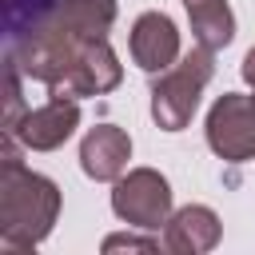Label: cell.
I'll list each match as a JSON object with an SVG mask.
<instances>
[{"label":"cell","mask_w":255,"mask_h":255,"mask_svg":"<svg viewBox=\"0 0 255 255\" xmlns=\"http://www.w3.org/2000/svg\"><path fill=\"white\" fill-rule=\"evenodd\" d=\"M223 239V223L207 203H187L163 223V247L171 255H207Z\"/></svg>","instance_id":"10"},{"label":"cell","mask_w":255,"mask_h":255,"mask_svg":"<svg viewBox=\"0 0 255 255\" xmlns=\"http://www.w3.org/2000/svg\"><path fill=\"white\" fill-rule=\"evenodd\" d=\"M20 139H0V251L40 247L60 219V187L20 159Z\"/></svg>","instance_id":"2"},{"label":"cell","mask_w":255,"mask_h":255,"mask_svg":"<svg viewBox=\"0 0 255 255\" xmlns=\"http://www.w3.org/2000/svg\"><path fill=\"white\" fill-rule=\"evenodd\" d=\"M128 52L143 72H151V76L167 72L179 60V28H175V20L167 12H159V8L139 12L135 24H131V36H128Z\"/></svg>","instance_id":"8"},{"label":"cell","mask_w":255,"mask_h":255,"mask_svg":"<svg viewBox=\"0 0 255 255\" xmlns=\"http://www.w3.org/2000/svg\"><path fill=\"white\" fill-rule=\"evenodd\" d=\"M116 12H120L116 0H64L36 28L8 40V60H16L28 80H40L48 88L60 80L80 44L104 40L112 32Z\"/></svg>","instance_id":"1"},{"label":"cell","mask_w":255,"mask_h":255,"mask_svg":"<svg viewBox=\"0 0 255 255\" xmlns=\"http://www.w3.org/2000/svg\"><path fill=\"white\" fill-rule=\"evenodd\" d=\"M239 72H243V84H247V88H251V96H255V44L247 48V56H243Z\"/></svg>","instance_id":"15"},{"label":"cell","mask_w":255,"mask_h":255,"mask_svg":"<svg viewBox=\"0 0 255 255\" xmlns=\"http://www.w3.org/2000/svg\"><path fill=\"white\" fill-rule=\"evenodd\" d=\"M80 128V100H68V96H52L48 104L40 108H28L24 120L8 131L16 135L28 151H56L72 139V131Z\"/></svg>","instance_id":"7"},{"label":"cell","mask_w":255,"mask_h":255,"mask_svg":"<svg viewBox=\"0 0 255 255\" xmlns=\"http://www.w3.org/2000/svg\"><path fill=\"white\" fill-rule=\"evenodd\" d=\"M56 4L64 0H4V40H16L28 28H36Z\"/></svg>","instance_id":"12"},{"label":"cell","mask_w":255,"mask_h":255,"mask_svg":"<svg viewBox=\"0 0 255 255\" xmlns=\"http://www.w3.org/2000/svg\"><path fill=\"white\" fill-rule=\"evenodd\" d=\"M112 211L128 227L159 231L171 219V183L155 167H131L112 187Z\"/></svg>","instance_id":"4"},{"label":"cell","mask_w":255,"mask_h":255,"mask_svg":"<svg viewBox=\"0 0 255 255\" xmlns=\"http://www.w3.org/2000/svg\"><path fill=\"white\" fill-rule=\"evenodd\" d=\"M20 76H24L20 64L4 56V120H0L4 131H12V128L24 120V112H28V108H24V92H20Z\"/></svg>","instance_id":"13"},{"label":"cell","mask_w":255,"mask_h":255,"mask_svg":"<svg viewBox=\"0 0 255 255\" xmlns=\"http://www.w3.org/2000/svg\"><path fill=\"white\" fill-rule=\"evenodd\" d=\"M183 8H187L195 44L219 52L235 40V12L227 0H183Z\"/></svg>","instance_id":"11"},{"label":"cell","mask_w":255,"mask_h":255,"mask_svg":"<svg viewBox=\"0 0 255 255\" xmlns=\"http://www.w3.org/2000/svg\"><path fill=\"white\" fill-rule=\"evenodd\" d=\"M159 251V239L155 235H131V231H120V235H108L104 239V251Z\"/></svg>","instance_id":"14"},{"label":"cell","mask_w":255,"mask_h":255,"mask_svg":"<svg viewBox=\"0 0 255 255\" xmlns=\"http://www.w3.org/2000/svg\"><path fill=\"white\" fill-rule=\"evenodd\" d=\"M207 147L223 163H247L255 159V96L223 92L207 108Z\"/></svg>","instance_id":"5"},{"label":"cell","mask_w":255,"mask_h":255,"mask_svg":"<svg viewBox=\"0 0 255 255\" xmlns=\"http://www.w3.org/2000/svg\"><path fill=\"white\" fill-rule=\"evenodd\" d=\"M215 76V52L211 48H191L187 56H179L167 72L155 76L151 84V120L163 131H183L199 108L203 88Z\"/></svg>","instance_id":"3"},{"label":"cell","mask_w":255,"mask_h":255,"mask_svg":"<svg viewBox=\"0 0 255 255\" xmlns=\"http://www.w3.org/2000/svg\"><path fill=\"white\" fill-rule=\"evenodd\" d=\"M131 159V135L116 124H96L80 139V167L96 183H116L128 171Z\"/></svg>","instance_id":"9"},{"label":"cell","mask_w":255,"mask_h":255,"mask_svg":"<svg viewBox=\"0 0 255 255\" xmlns=\"http://www.w3.org/2000/svg\"><path fill=\"white\" fill-rule=\"evenodd\" d=\"M120 80H124V64H120V56L112 52V44L104 36V40H88L68 60V68L60 72V80L48 88V96L88 100V96H104V92L120 88Z\"/></svg>","instance_id":"6"}]
</instances>
